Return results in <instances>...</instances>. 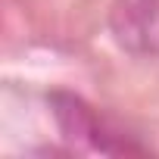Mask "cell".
Returning <instances> with one entry per match:
<instances>
[{
	"instance_id": "obj_1",
	"label": "cell",
	"mask_w": 159,
	"mask_h": 159,
	"mask_svg": "<svg viewBox=\"0 0 159 159\" xmlns=\"http://www.w3.org/2000/svg\"><path fill=\"white\" fill-rule=\"evenodd\" d=\"M50 112L59 125V131L75 140L84 143L97 153H109V156H122V153H143V147H137L134 140H128L122 131H116L106 119H100L81 97L56 91L50 94Z\"/></svg>"
},
{
	"instance_id": "obj_2",
	"label": "cell",
	"mask_w": 159,
	"mask_h": 159,
	"mask_svg": "<svg viewBox=\"0 0 159 159\" xmlns=\"http://www.w3.org/2000/svg\"><path fill=\"white\" fill-rule=\"evenodd\" d=\"M109 25L128 53H159V0H119Z\"/></svg>"
}]
</instances>
